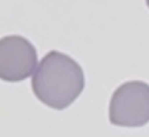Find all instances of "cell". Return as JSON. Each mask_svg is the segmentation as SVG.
<instances>
[{
	"mask_svg": "<svg viewBox=\"0 0 149 137\" xmlns=\"http://www.w3.org/2000/svg\"><path fill=\"white\" fill-rule=\"evenodd\" d=\"M83 87L82 67L73 58L59 51L46 54L32 78L34 95L54 109L69 107L81 95Z\"/></svg>",
	"mask_w": 149,
	"mask_h": 137,
	"instance_id": "obj_1",
	"label": "cell"
},
{
	"mask_svg": "<svg viewBox=\"0 0 149 137\" xmlns=\"http://www.w3.org/2000/svg\"><path fill=\"white\" fill-rule=\"evenodd\" d=\"M37 63V51L26 38L7 36L0 40V79L20 82L32 75Z\"/></svg>",
	"mask_w": 149,
	"mask_h": 137,
	"instance_id": "obj_3",
	"label": "cell"
},
{
	"mask_svg": "<svg viewBox=\"0 0 149 137\" xmlns=\"http://www.w3.org/2000/svg\"><path fill=\"white\" fill-rule=\"evenodd\" d=\"M110 121L119 127H143L149 123V86L144 82H127L112 95Z\"/></svg>",
	"mask_w": 149,
	"mask_h": 137,
	"instance_id": "obj_2",
	"label": "cell"
},
{
	"mask_svg": "<svg viewBox=\"0 0 149 137\" xmlns=\"http://www.w3.org/2000/svg\"><path fill=\"white\" fill-rule=\"evenodd\" d=\"M146 4H148V7H149V0H146Z\"/></svg>",
	"mask_w": 149,
	"mask_h": 137,
	"instance_id": "obj_4",
	"label": "cell"
}]
</instances>
